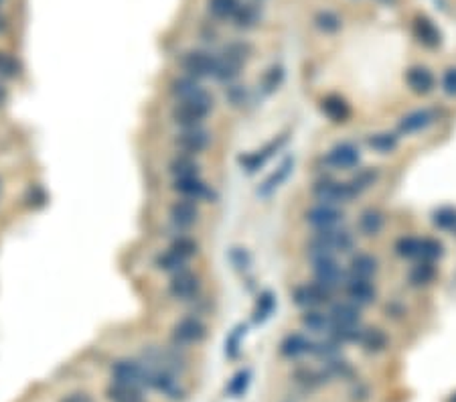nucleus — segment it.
<instances>
[{"label":"nucleus","mask_w":456,"mask_h":402,"mask_svg":"<svg viewBox=\"0 0 456 402\" xmlns=\"http://www.w3.org/2000/svg\"><path fill=\"white\" fill-rule=\"evenodd\" d=\"M320 110L333 124H347L351 120V104L341 94H327L320 100Z\"/></svg>","instance_id":"obj_21"},{"label":"nucleus","mask_w":456,"mask_h":402,"mask_svg":"<svg viewBox=\"0 0 456 402\" xmlns=\"http://www.w3.org/2000/svg\"><path fill=\"white\" fill-rule=\"evenodd\" d=\"M380 179V171L375 167H365V169H359L351 179H349V187L355 193V197H359L361 193H365L367 189H371Z\"/></svg>","instance_id":"obj_34"},{"label":"nucleus","mask_w":456,"mask_h":402,"mask_svg":"<svg viewBox=\"0 0 456 402\" xmlns=\"http://www.w3.org/2000/svg\"><path fill=\"white\" fill-rule=\"evenodd\" d=\"M292 169H294V157H286L280 163V167L260 187V195H270V193H274L282 183L288 179V175L292 173Z\"/></svg>","instance_id":"obj_32"},{"label":"nucleus","mask_w":456,"mask_h":402,"mask_svg":"<svg viewBox=\"0 0 456 402\" xmlns=\"http://www.w3.org/2000/svg\"><path fill=\"white\" fill-rule=\"evenodd\" d=\"M0 4H2V0H0Z\"/></svg>","instance_id":"obj_56"},{"label":"nucleus","mask_w":456,"mask_h":402,"mask_svg":"<svg viewBox=\"0 0 456 402\" xmlns=\"http://www.w3.org/2000/svg\"><path fill=\"white\" fill-rule=\"evenodd\" d=\"M292 303L302 309V311H309V309H320L322 305L331 303V292L327 289H322L320 285H316L315 281L311 283H302V285H296L294 291H292Z\"/></svg>","instance_id":"obj_13"},{"label":"nucleus","mask_w":456,"mask_h":402,"mask_svg":"<svg viewBox=\"0 0 456 402\" xmlns=\"http://www.w3.org/2000/svg\"><path fill=\"white\" fill-rule=\"evenodd\" d=\"M404 81L414 96H428L436 90V75L426 66H412L404 73Z\"/></svg>","instance_id":"obj_18"},{"label":"nucleus","mask_w":456,"mask_h":402,"mask_svg":"<svg viewBox=\"0 0 456 402\" xmlns=\"http://www.w3.org/2000/svg\"><path fill=\"white\" fill-rule=\"evenodd\" d=\"M207 335H209V328L199 315H185L171 328V341L175 348H180V350L203 343Z\"/></svg>","instance_id":"obj_5"},{"label":"nucleus","mask_w":456,"mask_h":402,"mask_svg":"<svg viewBox=\"0 0 456 402\" xmlns=\"http://www.w3.org/2000/svg\"><path fill=\"white\" fill-rule=\"evenodd\" d=\"M393 252L402 260H418L420 254V238L418 236H402L393 244Z\"/></svg>","instance_id":"obj_39"},{"label":"nucleus","mask_w":456,"mask_h":402,"mask_svg":"<svg viewBox=\"0 0 456 402\" xmlns=\"http://www.w3.org/2000/svg\"><path fill=\"white\" fill-rule=\"evenodd\" d=\"M229 260H231V264H234L238 270H246L247 266H249V262H251V258L247 254L246 248H234V250L229 252Z\"/></svg>","instance_id":"obj_49"},{"label":"nucleus","mask_w":456,"mask_h":402,"mask_svg":"<svg viewBox=\"0 0 456 402\" xmlns=\"http://www.w3.org/2000/svg\"><path fill=\"white\" fill-rule=\"evenodd\" d=\"M187 264H189V260L183 258L180 254H176L175 250H171V248H167L165 252H160V254L154 258V266H156L158 270L171 274V277L176 274V272H180V270H185Z\"/></svg>","instance_id":"obj_33"},{"label":"nucleus","mask_w":456,"mask_h":402,"mask_svg":"<svg viewBox=\"0 0 456 402\" xmlns=\"http://www.w3.org/2000/svg\"><path fill=\"white\" fill-rule=\"evenodd\" d=\"M304 221L315 230H331L339 228L345 221V212L339 205L315 203L304 212Z\"/></svg>","instance_id":"obj_12"},{"label":"nucleus","mask_w":456,"mask_h":402,"mask_svg":"<svg viewBox=\"0 0 456 402\" xmlns=\"http://www.w3.org/2000/svg\"><path fill=\"white\" fill-rule=\"evenodd\" d=\"M300 325L309 333L329 335L331 333V317H329V313H324L320 309H309V311H302Z\"/></svg>","instance_id":"obj_28"},{"label":"nucleus","mask_w":456,"mask_h":402,"mask_svg":"<svg viewBox=\"0 0 456 402\" xmlns=\"http://www.w3.org/2000/svg\"><path fill=\"white\" fill-rule=\"evenodd\" d=\"M249 382H251V372L246 368V370H240L238 374H234V378L227 382L225 390L231 399H242L247 392Z\"/></svg>","instance_id":"obj_44"},{"label":"nucleus","mask_w":456,"mask_h":402,"mask_svg":"<svg viewBox=\"0 0 456 402\" xmlns=\"http://www.w3.org/2000/svg\"><path fill=\"white\" fill-rule=\"evenodd\" d=\"M446 402H456V392L455 394H450V396H448V401Z\"/></svg>","instance_id":"obj_54"},{"label":"nucleus","mask_w":456,"mask_h":402,"mask_svg":"<svg viewBox=\"0 0 456 402\" xmlns=\"http://www.w3.org/2000/svg\"><path fill=\"white\" fill-rule=\"evenodd\" d=\"M169 92L175 100H187V98H193V96H199L205 92V88L201 86V81L189 77V75H178L171 81L169 86Z\"/></svg>","instance_id":"obj_29"},{"label":"nucleus","mask_w":456,"mask_h":402,"mask_svg":"<svg viewBox=\"0 0 456 402\" xmlns=\"http://www.w3.org/2000/svg\"><path fill=\"white\" fill-rule=\"evenodd\" d=\"M231 21L238 29H251L260 21L258 4H240V8H238V12L234 14Z\"/></svg>","instance_id":"obj_42"},{"label":"nucleus","mask_w":456,"mask_h":402,"mask_svg":"<svg viewBox=\"0 0 456 402\" xmlns=\"http://www.w3.org/2000/svg\"><path fill=\"white\" fill-rule=\"evenodd\" d=\"M322 161L333 171H351L361 163V150H359V146L353 145L349 141H343V143L331 146L324 152Z\"/></svg>","instance_id":"obj_10"},{"label":"nucleus","mask_w":456,"mask_h":402,"mask_svg":"<svg viewBox=\"0 0 456 402\" xmlns=\"http://www.w3.org/2000/svg\"><path fill=\"white\" fill-rule=\"evenodd\" d=\"M167 216H169V221L175 225L176 230H189V228H193L201 221V208H199L197 201L176 197L175 201L169 205Z\"/></svg>","instance_id":"obj_14"},{"label":"nucleus","mask_w":456,"mask_h":402,"mask_svg":"<svg viewBox=\"0 0 456 402\" xmlns=\"http://www.w3.org/2000/svg\"><path fill=\"white\" fill-rule=\"evenodd\" d=\"M357 246V238L345 228H331V230H315V234L307 242L309 256H339L353 254Z\"/></svg>","instance_id":"obj_1"},{"label":"nucleus","mask_w":456,"mask_h":402,"mask_svg":"<svg viewBox=\"0 0 456 402\" xmlns=\"http://www.w3.org/2000/svg\"><path fill=\"white\" fill-rule=\"evenodd\" d=\"M367 146L380 154H391L400 146V137L395 132H375L367 137Z\"/></svg>","instance_id":"obj_36"},{"label":"nucleus","mask_w":456,"mask_h":402,"mask_svg":"<svg viewBox=\"0 0 456 402\" xmlns=\"http://www.w3.org/2000/svg\"><path fill=\"white\" fill-rule=\"evenodd\" d=\"M282 81H284V70H282L280 66H272L262 75L260 88H262L264 94H274L282 86Z\"/></svg>","instance_id":"obj_45"},{"label":"nucleus","mask_w":456,"mask_h":402,"mask_svg":"<svg viewBox=\"0 0 456 402\" xmlns=\"http://www.w3.org/2000/svg\"><path fill=\"white\" fill-rule=\"evenodd\" d=\"M311 195L316 203H329V205H345L355 199V193L351 191L347 181H337L333 177H322L313 183Z\"/></svg>","instance_id":"obj_6"},{"label":"nucleus","mask_w":456,"mask_h":402,"mask_svg":"<svg viewBox=\"0 0 456 402\" xmlns=\"http://www.w3.org/2000/svg\"><path fill=\"white\" fill-rule=\"evenodd\" d=\"M19 75V63L4 51H0V77L10 79Z\"/></svg>","instance_id":"obj_47"},{"label":"nucleus","mask_w":456,"mask_h":402,"mask_svg":"<svg viewBox=\"0 0 456 402\" xmlns=\"http://www.w3.org/2000/svg\"><path fill=\"white\" fill-rule=\"evenodd\" d=\"M386 228V214L380 208H365L357 218V232L363 238H377Z\"/></svg>","instance_id":"obj_22"},{"label":"nucleus","mask_w":456,"mask_h":402,"mask_svg":"<svg viewBox=\"0 0 456 402\" xmlns=\"http://www.w3.org/2000/svg\"><path fill=\"white\" fill-rule=\"evenodd\" d=\"M246 335V328L244 325H240V328H236L229 335H227V339H225V356L229 358V360H236L238 356H240V350H242V337Z\"/></svg>","instance_id":"obj_46"},{"label":"nucleus","mask_w":456,"mask_h":402,"mask_svg":"<svg viewBox=\"0 0 456 402\" xmlns=\"http://www.w3.org/2000/svg\"><path fill=\"white\" fill-rule=\"evenodd\" d=\"M442 256H444V244H442L438 238L422 236L418 260H424V262H434V264H436Z\"/></svg>","instance_id":"obj_41"},{"label":"nucleus","mask_w":456,"mask_h":402,"mask_svg":"<svg viewBox=\"0 0 456 402\" xmlns=\"http://www.w3.org/2000/svg\"><path fill=\"white\" fill-rule=\"evenodd\" d=\"M284 143H286V137H276L274 141H270L268 145H264L262 148H258V150H253V152H247L244 157H240V165L246 169V173L253 175V173H258V171L274 157V152L280 150Z\"/></svg>","instance_id":"obj_19"},{"label":"nucleus","mask_w":456,"mask_h":402,"mask_svg":"<svg viewBox=\"0 0 456 402\" xmlns=\"http://www.w3.org/2000/svg\"><path fill=\"white\" fill-rule=\"evenodd\" d=\"M215 63H217V55L211 51H205V49H191V51L183 53V57L178 61L183 75H189L197 81L213 77Z\"/></svg>","instance_id":"obj_8"},{"label":"nucleus","mask_w":456,"mask_h":402,"mask_svg":"<svg viewBox=\"0 0 456 402\" xmlns=\"http://www.w3.org/2000/svg\"><path fill=\"white\" fill-rule=\"evenodd\" d=\"M203 291V279L185 268L180 272H176L171 277V281L167 283V292L173 301H178V303H191V301H197L199 294Z\"/></svg>","instance_id":"obj_7"},{"label":"nucleus","mask_w":456,"mask_h":402,"mask_svg":"<svg viewBox=\"0 0 456 402\" xmlns=\"http://www.w3.org/2000/svg\"><path fill=\"white\" fill-rule=\"evenodd\" d=\"M357 343L361 345L365 354H371V356L382 354L389 348V335L386 329L382 328H363Z\"/></svg>","instance_id":"obj_26"},{"label":"nucleus","mask_w":456,"mask_h":402,"mask_svg":"<svg viewBox=\"0 0 456 402\" xmlns=\"http://www.w3.org/2000/svg\"><path fill=\"white\" fill-rule=\"evenodd\" d=\"M440 86H442V92H444L446 96L456 98V68H448L446 72L442 73Z\"/></svg>","instance_id":"obj_48"},{"label":"nucleus","mask_w":456,"mask_h":402,"mask_svg":"<svg viewBox=\"0 0 456 402\" xmlns=\"http://www.w3.org/2000/svg\"><path fill=\"white\" fill-rule=\"evenodd\" d=\"M225 96H227V100H229L234 106H242L247 98L246 90H244L242 86H229L227 92H225Z\"/></svg>","instance_id":"obj_50"},{"label":"nucleus","mask_w":456,"mask_h":402,"mask_svg":"<svg viewBox=\"0 0 456 402\" xmlns=\"http://www.w3.org/2000/svg\"><path fill=\"white\" fill-rule=\"evenodd\" d=\"M213 108H215L213 96L205 90L199 96L176 100V104L171 110V120L178 128H201L207 122Z\"/></svg>","instance_id":"obj_2"},{"label":"nucleus","mask_w":456,"mask_h":402,"mask_svg":"<svg viewBox=\"0 0 456 402\" xmlns=\"http://www.w3.org/2000/svg\"><path fill=\"white\" fill-rule=\"evenodd\" d=\"M167 171L173 179H185V177H195L201 175V165L195 157L189 154H176L169 161Z\"/></svg>","instance_id":"obj_27"},{"label":"nucleus","mask_w":456,"mask_h":402,"mask_svg":"<svg viewBox=\"0 0 456 402\" xmlns=\"http://www.w3.org/2000/svg\"><path fill=\"white\" fill-rule=\"evenodd\" d=\"M144 378H146V365L138 360H128L122 358L112 365V382L118 384H128V386H138L144 390Z\"/></svg>","instance_id":"obj_15"},{"label":"nucleus","mask_w":456,"mask_h":402,"mask_svg":"<svg viewBox=\"0 0 456 402\" xmlns=\"http://www.w3.org/2000/svg\"><path fill=\"white\" fill-rule=\"evenodd\" d=\"M438 120V112L434 108H418L404 114L397 124H395V134L397 137H412L424 132Z\"/></svg>","instance_id":"obj_11"},{"label":"nucleus","mask_w":456,"mask_h":402,"mask_svg":"<svg viewBox=\"0 0 456 402\" xmlns=\"http://www.w3.org/2000/svg\"><path fill=\"white\" fill-rule=\"evenodd\" d=\"M213 143L209 130L201 128H180L173 137V146L178 150V154L199 157L203 154Z\"/></svg>","instance_id":"obj_9"},{"label":"nucleus","mask_w":456,"mask_h":402,"mask_svg":"<svg viewBox=\"0 0 456 402\" xmlns=\"http://www.w3.org/2000/svg\"><path fill=\"white\" fill-rule=\"evenodd\" d=\"M59 402H94V399L87 394V392H81V390H77V392H70V394H65V396H61Z\"/></svg>","instance_id":"obj_51"},{"label":"nucleus","mask_w":456,"mask_h":402,"mask_svg":"<svg viewBox=\"0 0 456 402\" xmlns=\"http://www.w3.org/2000/svg\"><path fill=\"white\" fill-rule=\"evenodd\" d=\"M6 100H8V90L0 83V106L6 104Z\"/></svg>","instance_id":"obj_52"},{"label":"nucleus","mask_w":456,"mask_h":402,"mask_svg":"<svg viewBox=\"0 0 456 402\" xmlns=\"http://www.w3.org/2000/svg\"><path fill=\"white\" fill-rule=\"evenodd\" d=\"M0 193H2V181H0Z\"/></svg>","instance_id":"obj_55"},{"label":"nucleus","mask_w":456,"mask_h":402,"mask_svg":"<svg viewBox=\"0 0 456 402\" xmlns=\"http://www.w3.org/2000/svg\"><path fill=\"white\" fill-rule=\"evenodd\" d=\"M173 191L183 199H191V201H207L213 197V189L211 185L201 175L195 177H185V179H173Z\"/></svg>","instance_id":"obj_17"},{"label":"nucleus","mask_w":456,"mask_h":402,"mask_svg":"<svg viewBox=\"0 0 456 402\" xmlns=\"http://www.w3.org/2000/svg\"><path fill=\"white\" fill-rule=\"evenodd\" d=\"M380 272V260L377 256L369 254V252H355L351 254L349 266H347V274L357 277V279H371Z\"/></svg>","instance_id":"obj_24"},{"label":"nucleus","mask_w":456,"mask_h":402,"mask_svg":"<svg viewBox=\"0 0 456 402\" xmlns=\"http://www.w3.org/2000/svg\"><path fill=\"white\" fill-rule=\"evenodd\" d=\"M169 248L175 250L176 254H180L183 258H187V260H191V258H195V256L199 254V242L193 236H189V234L176 236Z\"/></svg>","instance_id":"obj_43"},{"label":"nucleus","mask_w":456,"mask_h":402,"mask_svg":"<svg viewBox=\"0 0 456 402\" xmlns=\"http://www.w3.org/2000/svg\"><path fill=\"white\" fill-rule=\"evenodd\" d=\"M249 55H251V47L246 41H234V43L225 45V49L217 55L213 79H217L221 83H231L246 68Z\"/></svg>","instance_id":"obj_3"},{"label":"nucleus","mask_w":456,"mask_h":402,"mask_svg":"<svg viewBox=\"0 0 456 402\" xmlns=\"http://www.w3.org/2000/svg\"><path fill=\"white\" fill-rule=\"evenodd\" d=\"M240 4V0H207V10L217 21H231Z\"/></svg>","instance_id":"obj_38"},{"label":"nucleus","mask_w":456,"mask_h":402,"mask_svg":"<svg viewBox=\"0 0 456 402\" xmlns=\"http://www.w3.org/2000/svg\"><path fill=\"white\" fill-rule=\"evenodd\" d=\"M315 27L320 33H324V35H335V33L341 31L343 21L333 10H318L315 14Z\"/></svg>","instance_id":"obj_40"},{"label":"nucleus","mask_w":456,"mask_h":402,"mask_svg":"<svg viewBox=\"0 0 456 402\" xmlns=\"http://www.w3.org/2000/svg\"><path fill=\"white\" fill-rule=\"evenodd\" d=\"M436 277H438V268H436L434 262L416 260V262L410 266V270H408V274H406V281H408V285L414 287V289H424V287L432 285V283L436 281Z\"/></svg>","instance_id":"obj_25"},{"label":"nucleus","mask_w":456,"mask_h":402,"mask_svg":"<svg viewBox=\"0 0 456 402\" xmlns=\"http://www.w3.org/2000/svg\"><path fill=\"white\" fill-rule=\"evenodd\" d=\"M311 270H313V281L320 285L322 289L335 294L343 289L347 281V268L337 260V256H315L311 258Z\"/></svg>","instance_id":"obj_4"},{"label":"nucleus","mask_w":456,"mask_h":402,"mask_svg":"<svg viewBox=\"0 0 456 402\" xmlns=\"http://www.w3.org/2000/svg\"><path fill=\"white\" fill-rule=\"evenodd\" d=\"M432 223L436 230L446 232L450 236H456V208L453 205H442L432 212Z\"/></svg>","instance_id":"obj_35"},{"label":"nucleus","mask_w":456,"mask_h":402,"mask_svg":"<svg viewBox=\"0 0 456 402\" xmlns=\"http://www.w3.org/2000/svg\"><path fill=\"white\" fill-rule=\"evenodd\" d=\"M276 305H278V301H276L274 292L262 291L260 294H258V301H256V305H253V311H251V321H253L256 325H262L264 321H268V319L272 317V313H274Z\"/></svg>","instance_id":"obj_31"},{"label":"nucleus","mask_w":456,"mask_h":402,"mask_svg":"<svg viewBox=\"0 0 456 402\" xmlns=\"http://www.w3.org/2000/svg\"><path fill=\"white\" fill-rule=\"evenodd\" d=\"M412 33L416 37V41L424 45L426 49H436L442 45V33L436 27V23L426 17V14H416L412 21Z\"/></svg>","instance_id":"obj_20"},{"label":"nucleus","mask_w":456,"mask_h":402,"mask_svg":"<svg viewBox=\"0 0 456 402\" xmlns=\"http://www.w3.org/2000/svg\"><path fill=\"white\" fill-rule=\"evenodd\" d=\"M105 399H107V402H146L142 388L128 386V384H118V382H112L105 388Z\"/></svg>","instance_id":"obj_30"},{"label":"nucleus","mask_w":456,"mask_h":402,"mask_svg":"<svg viewBox=\"0 0 456 402\" xmlns=\"http://www.w3.org/2000/svg\"><path fill=\"white\" fill-rule=\"evenodd\" d=\"M313 352V339L307 333H288L280 341V354L288 360L302 358Z\"/></svg>","instance_id":"obj_23"},{"label":"nucleus","mask_w":456,"mask_h":402,"mask_svg":"<svg viewBox=\"0 0 456 402\" xmlns=\"http://www.w3.org/2000/svg\"><path fill=\"white\" fill-rule=\"evenodd\" d=\"M4 29H6V19L0 17V31H4Z\"/></svg>","instance_id":"obj_53"},{"label":"nucleus","mask_w":456,"mask_h":402,"mask_svg":"<svg viewBox=\"0 0 456 402\" xmlns=\"http://www.w3.org/2000/svg\"><path fill=\"white\" fill-rule=\"evenodd\" d=\"M343 291L347 301H351L353 305H357L359 309L369 307L377 301V289L373 285L371 279H357V277H347Z\"/></svg>","instance_id":"obj_16"},{"label":"nucleus","mask_w":456,"mask_h":402,"mask_svg":"<svg viewBox=\"0 0 456 402\" xmlns=\"http://www.w3.org/2000/svg\"><path fill=\"white\" fill-rule=\"evenodd\" d=\"M341 348L343 343H339L335 337L327 335V339H320V341H313V356L324 360V362H331V360H337L339 354H341Z\"/></svg>","instance_id":"obj_37"}]
</instances>
